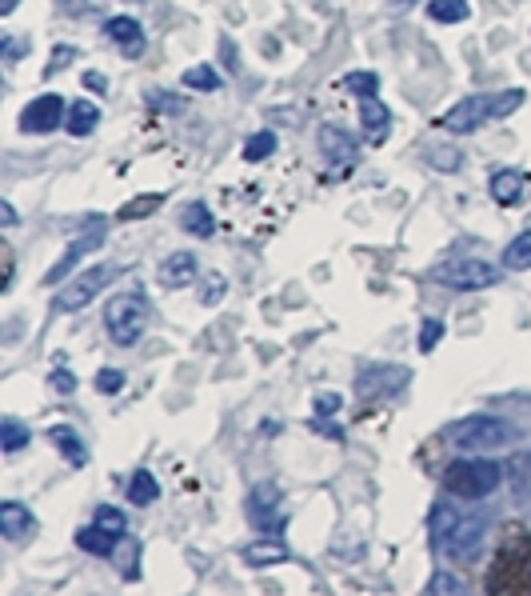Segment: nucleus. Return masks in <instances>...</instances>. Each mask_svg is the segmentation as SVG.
I'll use <instances>...</instances> for the list:
<instances>
[{"instance_id":"obj_27","label":"nucleus","mask_w":531,"mask_h":596,"mask_svg":"<svg viewBox=\"0 0 531 596\" xmlns=\"http://www.w3.org/2000/svg\"><path fill=\"white\" fill-rule=\"evenodd\" d=\"M0 445H4V456H16L28 445V429H24L16 417H4V421H0Z\"/></svg>"},{"instance_id":"obj_44","label":"nucleus","mask_w":531,"mask_h":596,"mask_svg":"<svg viewBox=\"0 0 531 596\" xmlns=\"http://www.w3.org/2000/svg\"><path fill=\"white\" fill-rule=\"evenodd\" d=\"M21 57H24V45H21V40H16V36H4V60L12 65V60H21Z\"/></svg>"},{"instance_id":"obj_36","label":"nucleus","mask_w":531,"mask_h":596,"mask_svg":"<svg viewBox=\"0 0 531 596\" xmlns=\"http://www.w3.org/2000/svg\"><path fill=\"white\" fill-rule=\"evenodd\" d=\"M439 337H444V320H436V316H427L424 328H420V349L432 352L439 344Z\"/></svg>"},{"instance_id":"obj_3","label":"nucleus","mask_w":531,"mask_h":596,"mask_svg":"<svg viewBox=\"0 0 531 596\" xmlns=\"http://www.w3.org/2000/svg\"><path fill=\"white\" fill-rule=\"evenodd\" d=\"M520 441V429L511 421H499V417H468L451 429V445L463 448V453H499V448H508Z\"/></svg>"},{"instance_id":"obj_4","label":"nucleus","mask_w":531,"mask_h":596,"mask_svg":"<svg viewBox=\"0 0 531 596\" xmlns=\"http://www.w3.org/2000/svg\"><path fill=\"white\" fill-rule=\"evenodd\" d=\"M499 480H504V468L496 460H456L444 472V492L460 501H484L499 489Z\"/></svg>"},{"instance_id":"obj_16","label":"nucleus","mask_w":531,"mask_h":596,"mask_svg":"<svg viewBox=\"0 0 531 596\" xmlns=\"http://www.w3.org/2000/svg\"><path fill=\"white\" fill-rule=\"evenodd\" d=\"M492 197H496L499 204H520V200L528 197V173H520V168H499V173L492 176Z\"/></svg>"},{"instance_id":"obj_33","label":"nucleus","mask_w":531,"mask_h":596,"mask_svg":"<svg viewBox=\"0 0 531 596\" xmlns=\"http://www.w3.org/2000/svg\"><path fill=\"white\" fill-rule=\"evenodd\" d=\"M427 164H432L436 173H456L463 164V156H460V149H432L427 152Z\"/></svg>"},{"instance_id":"obj_31","label":"nucleus","mask_w":531,"mask_h":596,"mask_svg":"<svg viewBox=\"0 0 531 596\" xmlns=\"http://www.w3.org/2000/svg\"><path fill=\"white\" fill-rule=\"evenodd\" d=\"M344 84L359 96V101H368V96L380 93V77H376V72H347Z\"/></svg>"},{"instance_id":"obj_38","label":"nucleus","mask_w":531,"mask_h":596,"mask_svg":"<svg viewBox=\"0 0 531 596\" xmlns=\"http://www.w3.org/2000/svg\"><path fill=\"white\" fill-rule=\"evenodd\" d=\"M48 385H52V393H72V388H76V376L64 369V361H57V369L48 376Z\"/></svg>"},{"instance_id":"obj_11","label":"nucleus","mask_w":531,"mask_h":596,"mask_svg":"<svg viewBox=\"0 0 531 596\" xmlns=\"http://www.w3.org/2000/svg\"><path fill=\"white\" fill-rule=\"evenodd\" d=\"M492 117V96H463L460 105L448 108V117H439V125L448 132H475Z\"/></svg>"},{"instance_id":"obj_18","label":"nucleus","mask_w":531,"mask_h":596,"mask_svg":"<svg viewBox=\"0 0 531 596\" xmlns=\"http://www.w3.org/2000/svg\"><path fill=\"white\" fill-rule=\"evenodd\" d=\"M48 436H52V445L64 453V460H69L72 468L88 465V445H84L81 436H76V429H72V424H52V429H48Z\"/></svg>"},{"instance_id":"obj_5","label":"nucleus","mask_w":531,"mask_h":596,"mask_svg":"<svg viewBox=\"0 0 531 596\" xmlns=\"http://www.w3.org/2000/svg\"><path fill=\"white\" fill-rule=\"evenodd\" d=\"M144 325H149V304H144L140 293H120L108 301L105 328H108V337H113V344H120V349L137 344Z\"/></svg>"},{"instance_id":"obj_2","label":"nucleus","mask_w":531,"mask_h":596,"mask_svg":"<svg viewBox=\"0 0 531 596\" xmlns=\"http://www.w3.org/2000/svg\"><path fill=\"white\" fill-rule=\"evenodd\" d=\"M484 588L487 593L531 596V537L504 540V549L496 552V564H492Z\"/></svg>"},{"instance_id":"obj_21","label":"nucleus","mask_w":531,"mask_h":596,"mask_svg":"<svg viewBox=\"0 0 531 596\" xmlns=\"http://www.w3.org/2000/svg\"><path fill=\"white\" fill-rule=\"evenodd\" d=\"M288 557H292L288 545H280V540H256V545L244 549V561L252 564V569H268V564H280L288 561Z\"/></svg>"},{"instance_id":"obj_12","label":"nucleus","mask_w":531,"mask_h":596,"mask_svg":"<svg viewBox=\"0 0 531 596\" xmlns=\"http://www.w3.org/2000/svg\"><path fill=\"white\" fill-rule=\"evenodd\" d=\"M197 277H200V260L192 257V253H168V257L161 260V269H156V281H161L164 289H188Z\"/></svg>"},{"instance_id":"obj_23","label":"nucleus","mask_w":531,"mask_h":596,"mask_svg":"<svg viewBox=\"0 0 531 596\" xmlns=\"http://www.w3.org/2000/svg\"><path fill=\"white\" fill-rule=\"evenodd\" d=\"M180 224H185L192 236H212V233H216V221H212L209 204H200V200H192V204L180 212Z\"/></svg>"},{"instance_id":"obj_29","label":"nucleus","mask_w":531,"mask_h":596,"mask_svg":"<svg viewBox=\"0 0 531 596\" xmlns=\"http://www.w3.org/2000/svg\"><path fill=\"white\" fill-rule=\"evenodd\" d=\"M276 152V132H252L248 141H244V161H268Z\"/></svg>"},{"instance_id":"obj_8","label":"nucleus","mask_w":531,"mask_h":596,"mask_svg":"<svg viewBox=\"0 0 531 596\" xmlns=\"http://www.w3.org/2000/svg\"><path fill=\"white\" fill-rule=\"evenodd\" d=\"M408 381H412L408 364H368L356 376V393L359 397H396L408 388Z\"/></svg>"},{"instance_id":"obj_37","label":"nucleus","mask_w":531,"mask_h":596,"mask_svg":"<svg viewBox=\"0 0 531 596\" xmlns=\"http://www.w3.org/2000/svg\"><path fill=\"white\" fill-rule=\"evenodd\" d=\"M149 105L156 108V113H185V101L180 96H173V93H149Z\"/></svg>"},{"instance_id":"obj_30","label":"nucleus","mask_w":531,"mask_h":596,"mask_svg":"<svg viewBox=\"0 0 531 596\" xmlns=\"http://www.w3.org/2000/svg\"><path fill=\"white\" fill-rule=\"evenodd\" d=\"M164 197H156V192H144V197L128 200L125 209H120V221H144V217H152V212L161 209Z\"/></svg>"},{"instance_id":"obj_48","label":"nucleus","mask_w":531,"mask_h":596,"mask_svg":"<svg viewBox=\"0 0 531 596\" xmlns=\"http://www.w3.org/2000/svg\"><path fill=\"white\" fill-rule=\"evenodd\" d=\"M12 9H16V0H0V16H9Z\"/></svg>"},{"instance_id":"obj_9","label":"nucleus","mask_w":531,"mask_h":596,"mask_svg":"<svg viewBox=\"0 0 531 596\" xmlns=\"http://www.w3.org/2000/svg\"><path fill=\"white\" fill-rule=\"evenodd\" d=\"M64 120H69V105H64L60 96L45 93V96H36L33 105L21 113V129L36 132V137H45V132H57Z\"/></svg>"},{"instance_id":"obj_6","label":"nucleus","mask_w":531,"mask_h":596,"mask_svg":"<svg viewBox=\"0 0 531 596\" xmlns=\"http://www.w3.org/2000/svg\"><path fill=\"white\" fill-rule=\"evenodd\" d=\"M116 277H120V265H93V269H84L76 281H69L64 289H60L57 308L60 313H81L84 304L96 301V296L105 293Z\"/></svg>"},{"instance_id":"obj_14","label":"nucleus","mask_w":531,"mask_h":596,"mask_svg":"<svg viewBox=\"0 0 531 596\" xmlns=\"http://www.w3.org/2000/svg\"><path fill=\"white\" fill-rule=\"evenodd\" d=\"M276 509H280L276 484H256L252 501H248V513L260 521V528H268V533H280V528H284V521L276 516Z\"/></svg>"},{"instance_id":"obj_10","label":"nucleus","mask_w":531,"mask_h":596,"mask_svg":"<svg viewBox=\"0 0 531 596\" xmlns=\"http://www.w3.org/2000/svg\"><path fill=\"white\" fill-rule=\"evenodd\" d=\"M320 156L328 164V173L344 176L356 164V141L352 132H344L340 125H320Z\"/></svg>"},{"instance_id":"obj_49","label":"nucleus","mask_w":531,"mask_h":596,"mask_svg":"<svg viewBox=\"0 0 531 596\" xmlns=\"http://www.w3.org/2000/svg\"><path fill=\"white\" fill-rule=\"evenodd\" d=\"M528 468H531V456H528Z\"/></svg>"},{"instance_id":"obj_25","label":"nucleus","mask_w":531,"mask_h":596,"mask_svg":"<svg viewBox=\"0 0 531 596\" xmlns=\"http://www.w3.org/2000/svg\"><path fill=\"white\" fill-rule=\"evenodd\" d=\"M156 496H161V484H156V477H152L149 468H140L137 477H132V484H128V501L144 509V504H152Z\"/></svg>"},{"instance_id":"obj_26","label":"nucleus","mask_w":531,"mask_h":596,"mask_svg":"<svg viewBox=\"0 0 531 596\" xmlns=\"http://www.w3.org/2000/svg\"><path fill=\"white\" fill-rule=\"evenodd\" d=\"M504 269H531V229L520 236H511V245L504 248Z\"/></svg>"},{"instance_id":"obj_41","label":"nucleus","mask_w":531,"mask_h":596,"mask_svg":"<svg viewBox=\"0 0 531 596\" xmlns=\"http://www.w3.org/2000/svg\"><path fill=\"white\" fill-rule=\"evenodd\" d=\"M340 405H344V400L335 397V393H320V397H316V412H320V417H332V412H340Z\"/></svg>"},{"instance_id":"obj_24","label":"nucleus","mask_w":531,"mask_h":596,"mask_svg":"<svg viewBox=\"0 0 531 596\" xmlns=\"http://www.w3.org/2000/svg\"><path fill=\"white\" fill-rule=\"evenodd\" d=\"M427 16L436 24H460L472 16V9H468V0H432V4H427Z\"/></svg>"},{"instance_id":"obj_13","label":"nucleus","mask_w":531,"mask_h":596,"mask_svg":"<svg viewBox=\"0 0 531 596\" xmlns=\"http://www.w3.org/2000/svg\"><path fill=\"white\" fill-rule=\"evenodd\" d=\"M105 245V233L96 229V233H84V236H76L69 248H64V257L57 260V269H48V277H45V284H57V281H64L72 269H76V260L81 257H88V253H96V248Z\"/></svg>"},{"instance_id":"obj_47","label":"nucleus","mask_w":531,"mask_h":596,"mask_svg":"<svg viewBox=\"0 0 531 596\" xmlns=\"http://www.w3.org/2000/svg\"><path fill=\"white\" fill-rule=\"evenodd\" d=\"M0 217H4V224H16V212H12V204H0Z\"/></svg>"},{"instance_id":"obj_7","label":"nucleus","mask_w":531,"mask_h":596,"mask_svg":"<svg viewBox=\"0 0 531 596\" xmlns=\"http://www.w3.org/2000/svg\"><path fill=\"white\" fill-rule=\"evenodd\" d=\"M504 269L487 265V260H451L444 269H436V281L448 284V289H460V293H480V289H492L499 284Z\"/></svg>"},{"instance_id":"obj_39","label":"nucleus","mask_w":531,"mask_h":596,"mask_svg":"<svg viewBox=\"0 0 531 596\" xmlns=\"http://www.w3.org/2000/svg\"><path fill=\"white\" fill-rule=\"evenodd\" d=\"M96 388L113 397V393H120V388H125V373H116V369H105V373H96Z\"/></svg>"},{"instance_id":"obj_19","label":"nucleus","mask_w":531,"mask_h":596,"mask_svg":"<svg viewBox=\"0 0 531 596\" xmlns=\"http://www.w3.org/2000/svg\"><path fill=\"white\" fill-rule=\"evenodd\" d=\"M33 525H36V516L24 509V504H16V501H4L0 504V533L9 540H24L28 533H33Z\"/></svg>"},{"instance_id":"obj_34","label":"nucleus","mask_w":531,"mask_h":596,"mask_svg":"<svg viewBox=\"0 0 531 596\" xmlns=\"http://www.w3.org/2000/svg\"><path fill=\"white\" fill-rule=\"evenodd\" d=\"M427 596H456V593H463V585H460V576H451V573H436L432 581H427V588H424Z\"/></svg>"},{"instance_id":"obj_17","label":"nucleus","mask_w":531,"mask_h":596,"mask_svg":"<svg viewBox=\"0 0 531 596\" xmlns=\"http://www.w3.org/2000/svg\"><path fill=\"white\" fill-rule=\"evenodd\" d=\"M359 125H364V137H368L371 144H380L384 137H388V129H392V113H388V105H380L376 96H368V101L359 105Z\"/></svg>"},{"instance_id":"obj_40","label":"nucleus","mask_w":531,"mask_h":596,"mask_svg":"<svg viewBox=\"0 0 531 596\" xmlns=\"http://www.w3.org/2000/svg\"><path fill=\"white\" fill-rule=\"evenodd\" d=\"M224 293H228V281H224L220 272H212L209 284H204V296H200V301H204V304H220V296H224Z\"/></svg>"},{"instance_id":"obj_32","label":"nucleus","mask_w":531,"mask_h":596,"mask_svg":"<svg viewBox=\"0 0 531 596\" xmlns=\"http://www.w3.org/2000/svg\"><path fill=\"white\" fill-rule=\"evenodd\" d=\"M523 105V89H511V93H499V96H492V120H504V117H511L516 108Z\"/></svg>"},{"instance_id":"obj_42","label":"nucleus","mask_w":531,"mask_h":596,"mask_svg":"<svg viewBox=\"0 0 531 596\" xmlns=\"http://www.w3.org/2000/svg\"><path fill=\"white\" fill-rule=\"evenodd\" d=\"M72 60H76V48H57V52H52V60H48L45 77H52V72H57L60 65H72Z\"/></svg>"},{"instance_id":"obj_43","label":"nucleus","mask_w":531,"mask_h":596,"mask_svg":"<svg viewBox=\"0 0 531 596\" xmlns=\"http://www.w3.org/2000/svg\"><path fill=\"white\" fill-rule=\"evenodd\" d=\"M84 89H88V93H105L108 89V81H105V72H84Z\"/></svg>"},{"instance_id":"obj_46","label":"nucleus","mask_w":531,"mask_h":596,"mask_svg":"<svg viewBox=\"0 0 531 596\" xmlns=\"http://www.w3.org/2000/svg\"><path fill=\"white\" fill-rule=\"evenodd\" d=\"M412 4H416V0H388V9L392 12H404V9H412Z\"/></svg>"},{"instance_id":"obj_35","label":"nucleus","mask_w":531,"mask_h":596,"mask_svg":"<svg viewBox=\"0 0 531 596\" xmlns=\"http://www.w3.org/2000/svg\"><path fill=\"white\" fill-rule=\"evenodd\" d=\"M93 521H96V525H105L108 533H116V537H125V513H120V509H113V504H101Z\"/></svg>"},{"instance_id":"obj_22","label":"nucleus","mask_w":531,"mask_h":596,"mask_svg":"<svg viewBox=\"0 0 531 596\" xmlns=\"http://www.w3.org/2000/svg\"><path fill=\"white\" fill-rule=\"evenodd\" d=\"M96 120H101V108H96L93 101H72L64 129H69V137H88V132L96 129Z\"/></svg>"},{"instance_id":"obj_1","label":"nucleus","mask_w":531,"mask_h":596,"mask_svg":"<svg viewBox=\"0 0 531 596\" xmlns=\"http://www.w3.org/2000/svg\"><path fill=\"white\" fill-rule=\"evenodd\" d=\"M484 537H487V521H480V516H463V513H456V509H439V513H436L439 549L448 552L456 564H475V561H480Z\"/></svg>"},{"instance_id":"obj_15","label":"nucleus","mask_w":531,"mask_h":596,"mask_svg":"<svg viewBox=\"0 0 531 596\" xmlns=\"http://www.w3.org/2000/svg\"><path fill=\"white\" fill-rule=\"evenodd\" d=\"M108 40H116L120 45V52H125L128 60H137L140 52H144V28H140V21H132V16H113V21L105 24Z\"/></svg>"},{"instance_id":"obj_45","label":"nucleus","mask_w":531,"mask_h":596,"mask_svg":"<svg viewBox=\"0 0 531 596\" xmlns=\"http://www.w3.org/2000/svg\"><path fill=\"white\" fill-rule=\"evenodd\" d=\"M60 4H64V9H69L72 16H81V12L88 9V0H60Z\"/></svg>"},{"instance_id":"obj_20","label":"nucleus","mask_w":531,"mask_h":596,"mask_svg":"<svg viewBox=\"0 0 531 596\" xmlns=\"http://www.w3.org/2000/svg\"><path fill=\"white\" fill-rule=\"evenodd\" d=\"M116 533H108L105 525H88V528H81V533H76V545H81L84 552H93V557H113L116 552Z\"/></svg>"},{"instance_id":"obj_28","label":"nucleus","mask_w":531,"mask_h":596,"mask_svg":"<svg viewBox=\"0 0 531 596\" xmlns=\"http://www.w3.org/2000/svg\"><path fill=\"white\" fill-rule=\"evenodd\" d=\"M185 84L188 89H197V93H216L220 84V72L212 69V65H192V69L185 72Z\"/></svg>"}]
</instances>
